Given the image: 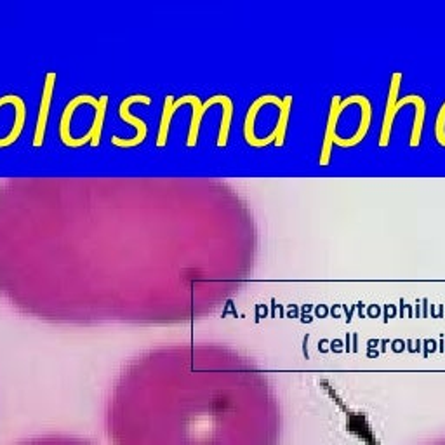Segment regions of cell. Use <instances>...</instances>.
<instances>
[{
    "label": "cell",
    "mask_w": 445,
    "mask_h": 445,
    "mask_svg": "<svg viewBox=\"0 0 445 445\" xmlns=\"http://www.w3.org/2000/svg\"><path fill=\"white\" fill-rule=\"evenodd\" d=\"M400 80H402L400 72L393 74V77H391V80H390L388 103H386V111H385V118H383L381 136H379V147L381 148L388 147L390 136H391V125H393V120H395V117H397L398 110H400L404 105H416V103L419 101V98H421V96H416V94L405 96V98H398Z\"/></svg>",
    "instance_id": "cell-1"
},
{
    "label": "cell",
    "mask_w": 445,
    "mask_h": 445,
    "mask_svg": "<svg viewBox=\"0 0 445 445\" xmlns=\"http://www.w3.org/2000/svg\"><path fill=\"white\" fill-rule=\"evenodd\" d=\"M134 101L150 103V98H148V96H133V98L125 99V101L122 103V108H120V117H122V120L129 122V124H134V125H136V128H137V130H140V136H137L136 140H134L130 145L141 143V141H143V137H145V134H147V124H145L143 120H140V118L133 117V115L128 113V106L130 105V103H134ZM130 145H129V147H130Z\"/></svg>",
    "instance_id": "cell-2"
},
{
    "label": "cell",
    "mask_w": 445,
    "mask_h": 445,
    "mask_svg": "<svg viewBox=\"0 0 445 445\" xmlns=\"http://www.w3.org/2000/svg\"><path fill=\"white\" fill-rule=\"evenodd\" d=\"M23 445H89L86 442H80V440H72V439H40V440H32L28 444Z\"/></svg>",
    "instance_id": "cell-3"
},
{
    "label": "cell",
    "mask_w": 445,
    "mask_h": 445,
    "mask_svg": "<svg viewBox=\"0 0 445 445\" xmlns=\"http://www.w3.org/2000/svg\"><path fill=\"white\" fill-rule=\"evenodd\" d=\"M55 79V75L47 77V91H45L44 96V103H42V115H40V122H38V133H37V141L35 145H40V137H42V129H44V120H45V113H47V105H49V87H51V80Z\"/></svg>",
    "instance_id": "cell-4"
},
{
    "label": "cell",
    "mask_w": 445,
    "mask_h": 445,
    "mask_svg": "<svg viewBox=\"0 0 445 445\" xmlns=\"http://www.w3.org/2000/svg\"><path fill=\"white\" fill-rule=\"evenodd\" d=\"M435 136L442 147H445V103L440 108L439 117H436V128H435Z\"/></svg>",
    "instance_id": "cell-5"
},
{
    "label": "cell",
    "mask_w": 445,
    "mask_h": 445,
    "mask_svg": "<svg viewBox=\"0 0 445 445\" xmlns=\"http://www.w3.org/2000/svg\"><path fill=\"white\" fill-rule=\"evenodd\" d=\"M427 445H445V436H440V439L432 440V442L427 444Z\"/></svg>",
    "instance_id": "cell-6"
}]
</instances>
